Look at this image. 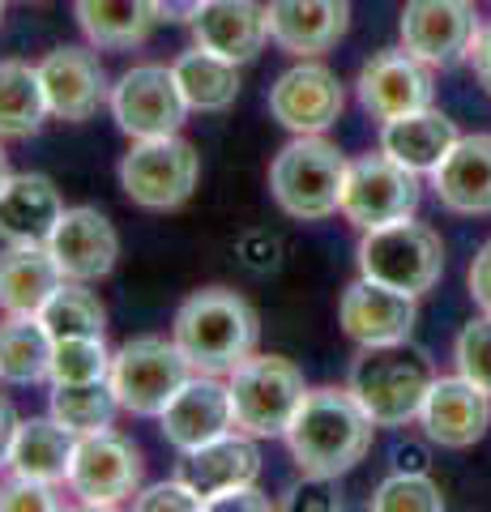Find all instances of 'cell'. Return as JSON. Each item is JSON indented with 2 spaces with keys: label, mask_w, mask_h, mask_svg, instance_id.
Wrapping results in <instances>:
<instances>
[{
  "label": "cell",
  "mask_w": 491,
  "mask_h": 512,
  "mask_svg": "<svg viewBox=\"0 0 491 512\" xmlns=\"http://www.w3.org/2000/svg\"><path fill=\"white\" fill-rule=\"evenodd\" d=\"M432 64H423L419 56H410L406 47H385L376 52L355 77V94L359 107L368 111L372 120H393L406 116V111H423L432 107Z\"/></svg>",
  "instance_id": "obj_15"
},
{
  "label": "cell",
  "mask_w": 491,
  "mask_h": 512,
  "mask_svg": "<svg viewBox=\"0 0 491 512\" xmlns=\"http://www.w3.org/2000/svg\"><path fill=\"white\" fill-rule=\"evenodd\" d=\"M188 30H193L197 47H205V52L223 56L231 64L257 60L269 39L261 0H205L193 18H188Z\"/></svg>",
  "instance_id": "obj_21"
},
{
  "label": "cell",
  "mask_w": 491,
  "mask_h": 512,
  "mask_svg": "<svg viewBox=\"0 0 491 512\" xmlns=\"http://www.w3.org/2000/svg\"><path fill=\"white\" fill-rule=\"evenodd\" d=\"M43 329L56 338H103L107 333V308L103 299L90 291V282H60L52 299L39 308Z\"/></svg>",
  "instance_id": "obj_32"
},
{
  "label": "cell",
  "mask_w": 491,
  "mask_h": 512,
  "mask_svg": "<svg viewBox=\"0 0 491 512\" xmlns=\"http://www.w3.org/2000/svg\"><path fill=\"white\" fill-rule=\"evenodd\" d=\"M432 188L445 210L479 218L491 214V133L457 137L445 163L432 171Z\"/></svg>",
  "instance_id": "obj_24"
},
{
  "label": "cell",
  "mask_w": 491,
  "mask_h": 512,
  "mask_svg": "<svg viewBox=\"0 0 491 512\" xmlns=\"http://www.w3.org/2000/svg\"><path fill=\"white\" fill-rule=\"evenodd\" d=\"M0 22H5V0H0Z\"/></svg>",
  "instance_id": "obj_45"
},
{
  "label": "cell",
  "mask_w": 491,
  "mask_h": 512,
  "mask_svg": "<svg viewBox=\"0 0 491 512\" xmlns=\"http://www.w3.org/2000/svg\"><path fill=\"white\" fill-rule=\"evenodd\" d=\"M231 393V423L244 436L274 440L291 427L299 402H304L308 384L304 372L282 359V355H248L235 372L227 376Z\"/></svg>",
  "instance_id": "obj_5"
},
{
  "label": "cell",
  "mask_w": 491,
  "mask_h": 512,
  "mask_svg": "<svg viewBox=\"0 0 491 512\" xmlns=\"http://www.w3.org/2000/svg\"><path fill=\"white\" fill-rule=\"evenodd\" d=\"M9 175H13V171H9V154H5V146H0V188L9 184Z\"/></svg>",
  "instance_id": "obj_44"
},
{
  "label": "cell",
  "mask_w": 491,
  "mask_h": 512,
  "mask_svg": "<svg viewBox=\"0 0 491 512\" xmlns=\"http://www.w3.org/2000/svg\"><path fill=\"white\" fill-rule=\"evenodd\" d=\"M359 274L372 282H385L402 295H427L445 274V244L432 227L415 218L389 222V227H372L359 239Z\"/></svg>",
  "instance_id": "obj_6"
},
{
  "label": "cell",
  "mask_w": 491,
  "mask_h": 512,
  "mask_svg": "<svg viewBox=\"0 0 491 512\" xmlns=\"http://www.w3.org/2000/svg\"><path fill=\"white\" fill-rule=\"evenodd\" d=\"M158 427H163V440L176 448V453H193V448L210 444L214 436L231 431V393H227V376H205L193 372L184 389L171 397L167 410L158 414Z\"/></svg>",
  "instance_id": "obj_19"
},
{
  "label": "cell",
  "mask_w": 491,
  "mask_h": 512,
  "mask_svg": "<svg viewBox=\"0 0 491 512\" xmlns=\"http://www.w3.org/2000/svg\"><path fill=\"white\" fill-rule=\"evenodd\" d=\"M171 338L193 363V372L231 376L248 355H257L261 316L244 295L227 291V286H205L176 308Z\"/></svg>",
  "instance_id": "obj_2"
},
{
  "label": "cell",
  "mask_w": 491,
  "mask_h": 512,
  "mask_svg": "<svg viewBox=\"0 0 491 512\" xmlns=\"http://www.w3.org/2000/svg\"><path fill=\"white\" fill-rule=\"evenodd\" d=\"M244 508L265 512V508H274V500H269V495H261L257 483H252V487L223 491V495H210V500H205V512H244Z\"/></svg>",
  "instance_id": "obj_39"
},
{
  "label": "cell",
  "mask_w": 491,
  "mask_h": 512,
  "mask_svg": "<svg viewBox=\"0 0 491 512\" xmlns=\"http://www.w3.org/2000/svg\"><path fill=\"white\" fill-rule=\"evenodd\" d=\"M470 60H474V73H479V82H483L487 94H491V26H479V35H474V47H470Z\"/></svg>",
  "instance_id": "obj_41"
},
{
  "label": "cell",
  "mask_w": 491,
  "mask_h": 512,
  "mask_svg": "<svg viewBox=\"0 0 491 512\" xmlns=\"http://www.w3.org/2000/svg\"><path fill=\"white\" fill-rule=\"evenodd\" d=\"M65 282L47 248H5L0 252V312L5 316H39L52 291Z\"/></svg>",
  "instance_id": "obj_28"
},
{
  "label": "cell",
  "mask_w": 491,
  "mask_h": 512,
  "mask_svg": "<svg viewBox=\"0 0 491 512\" xmlns=\"http://www.w3.org/2000/svg\"><path fill=\"white\" fill-rule=\"evenodd\" d=\"M205 5V0H158V9H163V22H184Z\"/></svg>",
  "instance_id": "obj_43"
},
{
  "label": "cell",
  "mask_w": 491,
  "mask_h": 512,
  "mask_svg": "<svg viewBox=\"0 0 491 512\" xmlns=\"http://www.w3.org/2000/svg\"><path fill=\"white\" fill-rule=\"evenodd\" d=\"M171 73H176V86L184 94L188 111H227L240 99V64H231L223 56L205 52L193 43V52H184L171 60Z\"/></svg>",
  "instance_id": "obj_29"
},
{
  "label": "cell",
  "mask_w": 491,
  "mask_h": 512,
  "mask_svg": "<svg viewBox=\"0 0 491 512\" xmlns=\"http://www.w3.org/2000/svg\"><path fill=\"white\" fill-rule=\"evenodd\" d=\"M65 487L77 495L82 508H103L107 512V508L133 504L137 491L146 487V461H141V448L112 427L77 436Z\"/></svg>",
  "instance_id": "obj_8"
},
{
  "label": "cell",
  "mask_w": 491,
  "mask_h": 512,
  "mask_svg": "<svg viewBox=\"0 0 491 512\" xmlns=\"http://www.w3.org/2000/svg\"><path fill=\"white\" fill-rule=\"evenodd\" d=\"M419 171L402 167L398 158H389L385 150L363 154L346 163V184H342V218L359 231L389 227V222L415 218L419 210Z\"/></svg>",
  "instance_id": "obj_10"
},
{
  "label": "cell",
  "mask_w": 491,
  "mask_h": 512,
  "mask_svg": "<svg viewBox=\"0 0 491 512\" xmlns=\"http://www.w3.org/2000/svg\"><path fill=\"white\" fill-rule=\"evenodd\" d=\"M52 367V333L39 316H5L0 320V380L5 384H39Z\"/></svg>",
  "instance_id": "obj_31"
},
{
  "label": "cell",
  "mask_w": 491,
  "mask_h": 512,
  "mask_svg": "<svg viewBox=\"0 0 491 512\" xmlns=\"http://www.w3.org/2000/svg\"><path fill=\"white\" fill-rule=\"evenodd\" d=\"M346 163L351 158H342V150L325 141V133L291 137L269 163V192H274L278 210L299 222H321L338 214Z\"/></svg>",
  "instance_id": "obj_4"
},
{
  "label": "cell",
  "mask_w": 491,
  "mask_h": 512,
  "mask_svg": "<svg viewBox=\"0 0 491 512\" xmlns=\"http://www.w3.org/2000/svg\"><path fill=\"white\" fill-rule=\"evenodd\" d=\"M432 380L436 372L423 350L393 342V346H359L346 389L372 414L376 427H406L410 419H419Z\"/></svg>",
  "instance_id": "obj_3"
},
{
  "label": "cell",
  "mask_w": 491,
  "mask_h": 512,
  "mask_svg": "<svg viewBox=\"0 0 491 512\" xmlns=\"http://www.w3.org/2000/svg\"><path fill=\"white\" fill-rule=\"evenodd\" d=\"M423 436L440 448H470L487 436L491 427V393H483L474 380L457 376H436L432 389L423 397L419 410Z\"/></svg>",
  "instance_id": "obj_18"
},
{
  "label": "cell",
  "mask_w": 491,
  "mask_h": 512,
  "mask_svg": "<svg viewBox=\"0 0 491 512\" xmlns=\"http://www.w3.org/2000/svg\"><path fill=\"white\" fill-rule=\"evenodd\" d=\"M120 188L133 205L150 214H167L188 205V197L197 192L201 175V154L193 150V141L176 137H150L133 141V150L120 158Z\"/></svg>",
  "instance_id": "obj_9"
},
{
  "label": "cell",
  "mask_w": 491,
  "mask_h": 512,
  "mask_svg": "<svg viewBox=\"0 0 491 512\" xmlns=\"http://www.w3.org/2000/svg\"><path fill=\"white\" fill-rule=\"evenodd\" d=\"M342 107H346V86L321 60H299L295 69H287L269 86V116L295 137L334 128Z\"/></svg>",
  "instance_id": "obj_12"
},
{
  "label": "cell",
  "mask_w": 491,
  "mask_h": 512,
  "mask_svg": "<svg viewBox=\"0 0 491 512\" xmlns=\"http://www.w3.org/2000/svg\"><path fill=\"white\" fill-rule=\"evenodd\" d=\"M466 282H470V299L479 303V308L491 316V239H487V244H483L479 252H474Z\"/></svg>",
  "instance_id": "obj_40"
},
{
  "label": "cell",
  "mask_w": 491,
  "mask_h": 512,
  "mask_svg": "<svg viewBox=\"0 0 491 512\" xmlns=\"http://www.w3.org/2000/svg\"><path fill=\"white\" fill-rule=\"evenodd\" d=\"M453 359H457V372L479 384L483 393H491V316L487 312L457 333Z\"/></svg>",
  "instance_id": "obj_36"
},
{
  "label": "cell",
  "mask_w": 491,
  "mask_h": 512,
  "mask_svg": "<svg viewBox=\"0 0 491 512\" xmlns=\"http://www.w3.org/2000/svg\"><path fill=\"white\" fill-rule=\"evenodd\" d=\"M18 410H13L9 397H0V470L9 466V448H13V436H18Z\"/></svg>",
  "instance_id": "obj_42"
},
{
  "label": "cell",
  "mask_w": 491,
  "mask_h": 512,
  "mask_svg": "<svg viewBox=\"0 0 491 512\" xmlns=\"http://www.w3.org/2000/svg\"><path fill=\"white\" fill-rule=\"evenodd\" d=\"M56 508H65V500L56 495L52 483L22 478V474H9L0 483V512H56Z\"/></svg>",
  "instance_id": "obj_38"
},
{
  "label": "cell",
  "mask_w": 491,
  "mask_h": 512,
  "mask_svg": "<svg viewBox=\"0 0 491 512\" xmlns=\"http://www.w3.org/2000/svg\"><path fill=\"white\" fill-rule=\"evenodd\" d=\"M47 116H52V111H47L39 64L0 60V141L35 137Z\"/></svg>",
  "instance_id": "obj_30"
},
{
  "label": "cell",
  "mask_w": 491,
  "mask_h": 512,
  "mask_svg": "<svg viewBox=\"0 0 491 512\" xmlns=\"http://www.w3.org/2000/svg\"><path fill=\"white\" fill-rule=\"evenodd\" d=\"M457 124L436 107L423 111H406V116H393L380 124V150L389 158H398L410 171H436L445 163V154L457 146Z\"/></svg>",
  "instance_id": "obj_26"
},
{
  "label": "cell",
  "mask_w": 491,
  "mask_h": 512,
  "mask_svg": "<svg viewBox=\"0 0 491 512\" xmlns=\"http://www.w3.org/2000/svg\"><path fill=\"white\" fill-rule=\"evenodd\" d=\"M415 316H419L415 295H402V291H393V286L372 282L363 274L346 286L342 303H338V325L355 346L406 342L410 329H415Z\"/></svg>",
  "instance_id": "obj_17"
},
{
  "label": "cell",
  "mask_w": 491,
  "mask_h": 512,
  "mask_svg": "<svg viewBox=\"0 0 491 512\" xmlns=\"http://www.w3.org/2000/svg\"><path fill=\"white\" fill-rule=\"evenodd\" d=\"M372 431H376L372 414L355 402V393L346 384L342 389L321 384V389L304 393V402H299L291 427L282 431V440H287L299 474L334 483V478L351 474L368 457Z\"/></svg>",
  "instance_id": "obj_1"
},
{
  "label": "cell",
  "mask_w": 491,
  "mask_h": 512,
  "mask_svg": "<svg viewBox=\"0 0 491 512\" xmlns=\"http://www.w3.org/2000/svg\"><path fill=\"white\" fill-rule=\"evenodd\" d=\"M73 448H77V436H73L65 423H56L52 414H39V419H22V423H18V436H13L9 466H5V470L60 487V483L69 478Z\"/></svg>",
  "instance_id": "obj_27"
},
{
  "label": "cell",
  "mask_w": 491,
  "mask_h": 512,
  "mask_svg": "<svg viewBox=\"0 0 491 512\" xmlns=\"http://www.w3.org/2000/svg\"><path fill=\"white\" fill-rule=\"evenodd\" d=\"M265 22H269V43H278L287 56L312 60L346 39L351 5L346 0H269Z\"/></svg>",
  "instance_id": "obj_20"
},
{
  "label": "cell",
  "mask_w": 491,
  "mask_h": 512,
  "mask_svg": "<svg viewBox=\"0 0 491 512\" xmlns=\"http://www.w3.org/2000/svg\"><path fill=\"white\" fill-rule=\"evenodd\" d=\"M372 512H440L445 495L427 474H389L385 483L372 491Z\"/></svg>",
  "instance_id": "obj_35"
},
{
  "label": "cell",
  "mask_w": 491,
  "mask_h": 512,
  "mask_svg": "<svg viewBox=\"0 0 491 512\" xmlns=\"http://www.w3.org/2000/svg\"><path fill=\"white\" fill-rule=\"evenodd\" d=\"M137 512H205V495L188 483V478H167V483H150L137 491Z\"/></svg>",
  "instance_id": "obj_37"
},
{
  "label": "cell",
  "mask_w": 491,
  "mask_h": 512,
  "mask_svg": "<svg viewBox=\"0 0 491 512\" xmlns=\"http://www.w3.org/2000/svg\"><path fill=\"white\" fill-rule=\"evenodd\" d=\"M112 372V350L107 338H56L52 342V367L47 380L52 384H94Z\"/></svg>",
  "instance_id": "obj_34"
},
{
  "label": "cell",
  "mask_w": 491,
  "mask_h": 512,
  "mask_svg": "<svg viewBox=\"0 0 491 512\" xmlns=\"http://www.w3.org/2000/svg\"><path fill=\"white\" fill-rule=\"evenodd\" d=\"M47 414L56 423H65L73 436H90V431H103L116 423L120 402L112 393L107 380L94 384H52V402H47Z\"/></svg>",
  "instance_id": "obj_33"
},
{
  "label": "cell",
  "mask_w": 491,
  "mask_h": 512,
  "mask_svg": "<svg viewBox=\"0 0 491 512\" xmlns=\"http://www.w3.org/2000/svg\"><path fill=\"white\" fill-rule=\"evenodd\" d=\"M116 128L129 141L150 137H176L188 120V103L176 86L171 64H133L112 82V99H107Z\"/></svg>",
  "instance_id": "obj_11"
},
{
  "label": "cell",
  "mask_w": 491,
  "mask_h": 512,
  "mask_svg": "<svg viewBox=\"0 0 491 512\" xmlns=\"http://www.w3.org/2000/svg\"><path fill=\"white\" fill-rule=\"evenodd\" d=\"M77 30L94 52H133L163 22L158 0H73Z\"/></svg>",
  "instance_id": "obj_25"
},
{
  "label": "cell",
  "mask_w": 491,
  "mask_h": 512,
  "mask_svg": "<svg viewBox=\"0 0 491 512\" xmlns=\"http://www.w3.org/2000/svg\"><path fill=\"white\" fill-rule=\"evenodd\" d=\"M39 82L47 94V111L52 120L86 124L112 99V82H107L103 60L90 47H56L39 60Z\"/></svg>",
  "instance_id": "obj_14"
},
{
  "label": "cell",
  "mask_w": 491,
  "mask_h": 512,
  "mask_svg": "<svg viewBox=\"0 0 491 512\" xmlns=\"http://www.w3.org/2000/svg\"><path fill=\"white\" fill-rule=\"evenodd\" d=\"M47 252L60 269V278L69 282H99L116 269L120 261V235L112 227V218L94 205H65Z\"/></svg>",
  "instance_id": "obj_16"
},
{
  "label": "cell",
  "mask_w": 491,
  "mask_h": 512,
  "mask_svg": "<svg viewBox=\"0 0 491 512\" xmlns=\"http://www.w3.org/2000/svg\"><path fill=\"white\" fill-rule=\"evenodd\" d=\"M188 376H193V363L184 359V350L176 346V338H129L120 350H112V384L120 410L137 414V419H158L167 410V402L176 397Z\"/></svg>",
  "instance_id": "obj_7"
},
{
  "label": "cell",
  "mask_w": 491,
  "mask_h": 512,
  "mask_svg": "<svg viewBox=\"0 0 491 512\" xmlns=\"http://www.w3.org/2000/svg\"><path fill=\"white\" fill-rule=\"evenodd\" d=\"M261 448H257V436H244V431H223L214 436L210 444L193 448L184 453L180 461V474L193 483L205 500L210 495H223V491H235V487H252L261 478Z\"/></svg>",
  "instance_id": "obj_23"
},
{
  "label": "cell",
  "mask_w": 491,
  "mask_h": 512,
  "mask_svg": "<svg viewBox=\"0 0 491 512\" xmlns=\"http://www.w3.org/2000/svg\"><path fill=\"white\" fill-rule=\"evenodd\" d=\"M60 214V188L39 171L9 175V184L0 188V239L13 248H47Z\"/></svg>",
  "instance_id": "obj_22"
},
{
  "label": "cell",
  "mask_w": 491,
  "mask_h": 512,
  "mask_svg": "<svg viewBox=\"0 0 491 512\" xmlns=\"http://www.w3.org/2000/svg\"><path fill=\"white\" fill-rule=\"evenodd\" d=\"M474 35H479V13L470 0H406L402 9V47L432 69L466 60Z\"/></svg>",
  "instance_id": "obj_13"
}]
</instances>
